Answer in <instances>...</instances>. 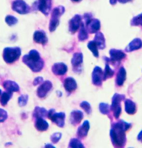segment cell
Returning a JSON list of instances; mask_svg holds the SVG:
<instances>
[{"mask_svg": "<svg viewBox=\"0 0 142 148\" xmlns=\"http://www.w3.org/2000/svg\"><path fill=\"white\" fill-rule=\"evenodd\" d=\"M130 24L133 26H142V13L134 17L130 21Z\"/></svg>", "mask_w": 142, "mask_h": 148, "instance_id": "33", "label": "cell"}, {"mask_svg": "<svg viewBox=\"0 0 142 148\" xmlns=\"http://www.w3.org/2000/svg\"><path fill=\"white\" fill-rule=\"evenodd\" d=\"M115 74V72L112 70L108 64H106L105 67V70L103 72V80L106 81L107 79L112 78Z\"/></svg>", "mask_w": 142, "mask_h": 148, "instance_id": "31", "label": "cell"}, {"mask_svg": "<svg viewBox=\"0 0 142 148\" xmlns=\"http://www.w3.org/2000/svg\"><path fill=\"white\" fill-rule=\"evenodd\" d=\"M99 109L102 114L105 115L108 114L110 110V107L107 103H101L99 104Z\"/></svg>", "mask_w": 142, "mask_h": 148, "instance_id": "32", "label": "cell"}, {"mask_svg": "<svg viewBox=\"0 0 142 148\" xmlns=\"http://www.w3.org/2000/svg\"><path fill=\"white\" fill-rule=\"evenodd\" d=\"M86 28L89 34H95L101 28L100 21L97 19L92 18L86 23Z\"/></svg>", "mask_w": 142, "mask_h": 148, "instance_id": "15", "label": "cell"}, {"mask_svg": "<svg viewBox=\"0 0 142 148\" xmlns=\"http://www.w3.org/2000/svg\"><path fill=\"white\" fill-rule=\"evenodd\" d=\"M72 2H80L82 0H71Z\"/></svg>", "mask_w": 142, "mask_h": 148, "instance_id": "45", "label": "cell"}, {"mask_svg": "<svg viewBox=\"0 0 142 148\" xmlns=\"http://www.w3.org/2000/svg\"><path fill=\"white\" fill-rule=\"evenodd\" d=\"M2 86L7 92L11 93H13L14 92H18L20 89L19 84L11 80L4 81L3 82Z\"/></svg>", "mask_w": 142, "mask_h": 148, "instance_id": "16", "label": "cell"}, {"mask_svg": "<svg viewBox=\"0 0 142 148\" xmlns=\"http://www.w3.org/2000/svg\"><path fill=\"white\" fill-rule=\"evenodd\" d=\"M8 145H12V143H8L6 144V145H7V146H8Z\"/></svg>", "mask_w": 142, "mask_h": 148, "instance_id": "46", "label": "cell"}, {"mask_svg": "<svg viewBox=\"0 0 142 148\" xmlns=\"http://www.w3.org/2000/svg\"><path fill=\"white\" fill-rule=\"evenodd\" d=\"M21 55L20 47H6L3 51V59L6 63L12 64L20 58Z\"/></svg>", "mask_w": 142, "mask_h": 148, "instance_id": "3", "label": "cell"}, {"mask_svg": "<svg viewBox=\"0 0 142 148\" xmlns=\"http://www.w3.org/2000/svg\"><path fill=\"white\" fill-rule=\"evenodd\" d=\"M83 61V56L81 52L75 53L73 55L71 60V64L74 68V71H77L78 68L81 67L82 63Z\"/></svg>", "mask_w": 142, "mask_h": 148, "instance_id": "19", "label": "cell"}, {"mask_svg": "<svg viewBox=\"0 0 142 148\" xmlns=\"http://www.w3.org/2000/svg\"><path fill=\"white\" fill-rule=\"evenodd\" d=\"M5 22L9 26L15 25L18 22V19L12 15H8L5 18Z\"/></svg>", "mask_w": 142, "mask_h": 148, "instance_id": "34", "label": "cell"}, {"mask_svg": "<svg viewBox=\"0 0 142 148\" xmlns=\"http://www.w3.org/2000/svg\"><path fill=\"white\" fill-rule=\"evenodd\" d=\"M92 83L96 86H101L102 80H103V72L102 68L96 66L94 68L92 74Z\"/></svg>", "mask_w": 142, "mask_h": 148, "instance_id": "11", "label": "cell"}, {"mask_svg": "<svg viewBox=\"0 0 142 148\" xmlns=\"http://www.w3.org/2000/svg\"><path fill=\"white\" fill-rule=\"evenodd\" d=\"M84 19L86 22V24L88 23L89 21L92 19V15L91 14H84Z\"/></svg>", "mask_w": 142, "mask_h": 148, "instance_id": "40", "label": "cell"}, {"mask_svg": "<svg viewBox=\"0 0 142 148\" xmlns=\"http://www.w3.org/2000/svg\"><path fill=\"white\" fill-rule=\"evenodd\" d=\"M67 65L62 62L56 63L52 67L53 73L56 75H63L67 73Z\"/></svg>", "mask_w": 142, "mask_h": 148, "instance_id": "13", "label": "cell"}, {"mask_svg": "<svg viewBox=\"0 0 142 148\" xmlns=\"http://www.w3.org/2000/svg\"><path fill=\"white\" fill-rule=\"evenodd\" d=\"M82 17L80 14L75 15L68 22L69 31L72 34H74L81 27Z\"/></svg>", "mask_w": 142, "mask_h": 148, "instance_id": "9", "label": "cell"}, {"mask_svg": "<svg viewBox=\"0 0 142 148\" xmlns=\"http://www.w3.org/2000/svg\"><path fill=\"white\" fill-rule=\"evenodd\" d=\"M34 40L37 43L45 45L48 42V38L46 32L43 30H37L34 34Z\"/></svg>", "mask_w": 142, "mask_h": 148, "instance_id": "14", "label": "cell"}, {"mask_svg": "<svg viewBox=\"0 0 142 148\" xmlns=\"http://www.w3.org/2000/svg\"><path fill=\"white\" fill-rule=\"evenodd\" d=\"M125 99V95L123 94L115 93L112 100V104L110 106V110L113 111L114 116L116 119H118L119 117V115L121 114V102Z\"/></svg>", "mask_w": 142, "mask_h": 148, "instance_id": "6", "label": "cell"}, {"mask_svg": "<svg viewBox=\"0 0 142 148\" xmlns=\"http://www.w3.org/2000/svg\"><path fill=\"white\" fill-rule=\"evenodd\" d=\"M48 111L45 108L36 107L34 109L33 112V117L34 119H37L39 118H45L47 117Z\"/></svg>", "mask_w": 142, "mask_h": 148, "instance_id": "23", "label": "cell"}, {"mask_svg": "<svg viewBox=\"0 0 142 148\" xmlns=\"http://www.w3.org/2000/svg\"><path fill=\"white\" fill-rule=\"evenodd\" d=\"M117 2V0H110V3L112 5H115Z\"/></svg>", "mask_w": 142, "mask_h": 148, "instance_id": "44", "label": "cell"}, {"mask_svg": "<svg viewBox=\"0 0 142 148\" xmlns=\"http://www.w3.org/2000/svg\"><path fill=\"white\" fill-rule=\"evenodd\" d=\"M65 12V8L63 6H59L55 7L51 13V17L49 24V30L51 32H53L59 26L60 21V18Z\"/></svg>", "mask_w": 142, "mask_h": 148, "instance_id": "4", "label": "cell"}, {"mask_svg": "<svg viewBox=\"0 0 142 148\" xmlns=\"http://www.w3.org/2000/svg\"><path fill=\"white\" fill-rule=\"evenodd\" d=\"M142 47V41L139 38H135L131 41L126 48V51L130 52L135 50L139 49Z\"/></svg>", "mask_w": 142, "mask_h": 148, "instance_id": "21", "label": "cell"}, {"mask_svg": "<svg viewBox=\"0 0 142 148\" xmlns=\"http://www.w3.org/2000/svg\"><path fill=\"white\" fill-rule=\"evenodd\" d=\"M137 139L138 140L141 142L142 143V130L139 133V134L138 135V137H137Z\"/></svg>", "mask_w": 142, "mask_h": 148, "instance_id": "41", "label": "cell"}, {"mask_svg": "<svg viewBox=\"0 0 142 148\" xmlns=\"http://www.w3.org/2000/svg\"><path fill=\"white\" fill-rule=\"evenodd\" d=\"M68 148H84V145L81 143L78 139L72 138L70 140Z\"/></svg>", "mask_w": 142, "mask_h": 148, "instance_id": "30", "label": "cell"}, {"mask_svg": "<svg viewBox=\"0 0 142 148\" xmlns=\"http://www.w3.org/2000/svg\"><path fill=\"white\" fill-rule=\"evenodd\" d=\"M53 85L49 81H45L38 87L37 89V95L40 98L46 97L48 92L52 89Z\"/></svg>", "mask_w": 142, "mask_h": 148, "instance_id": "8", "label": "cell"}, {"mask_svg": "<svg viewBox=\"0 0 142 148\" xmlns=\"http://www.w3.org/2000/svg\"><path fill=\"white\" fill-rule=\"evenodd\" d=\"M61 138H62V133L57 132V133H54L51 136L50 139L52 143L57 144V143H58V141L60 140Z\"/></svg>", "mask_w": 142, "mask_h": 148, "instance_id": "37", "label": "cell"}, {"mask_svg": "<svg viewBox=\"0 0 142 148\" xmlns=\"http://www.w3.org/2000/svg\"><path fill=\"white\" fill-rule=\"evenodd\" d=\"M43 82V78L42 77H36L33 82V85L34 86H36L37 85H39L42 84Z\"/></svg>", "mask_w": 142, "mask_h": 148, "instance_id": "39", "label": "cell"}, {"mask_svg": "<svg viewBox=\"0 0 142 148\" xmlns=\"http://www.w3.org/2000/svg\"><path fill=\"white\" fill-rule=\"evenodd\" d=\"M63 87L68 93H70L76 90L77 88V84L73 78L68 77L64 81Z\"/></svg>", "mask_w": 142, "mask_h": 148, "instance_id": "17", "label": "cell"}, {"mask_svg": "<svg viewBox=\"0 0 142 148\" xmlns=\"http://www.w3.org/2000/svg\"><path fill=\"white\" fill-rule=\"evenodd\" d=\"M125 110L128 114H134L137 111L135 103L130 99H127L125 101Z\"/></svg>", "mask_w": 142, "mask_h": 148, "instance_id": "26", "label": "cell"}, {"mask_svg": "<svg viewBox=\"0 0 142 148\" xmlns=\"http://www.w3.org/2000/svg\"><path fill=\"white\" fill-rule=\"evenodd\" d=\"M52 0H37L33 3L34 10L40 11L42 14L48 16L51 11Z\"/></svg>", "mask_w": 142, "mask_h": 148, "instance_id": "5", "label": "cell"}, {"mask_svg": "<svg viewBox=\"0 0 142 148\" xmlns=\"http://www.w3.org/2000/svg\"><path fill=\"white\" fill-rule=\"evenodd\" d=\"M117 1H118L119 2L122 3H127L129 1H130V0H117Z\"/></svg>", "mask_w": 142, "mask_h": 148, "instance_id": "42", "label": "cell"}, {"mask_svg": "<svg viewBox=\"0 0 142 148\" xmlns=\"http://www.w3.org/2000/svg\"><path fill=\"white\" fill-rule=\"evenodd\" d=\"M22 62L34 73L40 72L45 65L43 60L36 49H32L28 54L25 55L22 58Z\"/></svg>", "mask_w": 142, "mask_h": 148, "instance_id": "1", "label": "cell"}, {"mask_svg": "<svg viewBox=\"0 0 142 148\" xmlns=\"http://www.w3.org/2000/svg\"><path fill=\"white\" fill-rule=\"evenodd\" d=\"M83 118V113L80 110H73L70 114L69 121L73 125L80 124Z\"/></svg>", "mask_w": 142, "mask_h": 148, "instance_id": "18", "label": "cell"}, {"mask_svg": "<svg viewBox=\"0 0 142 148\" xmlns=\"http://www.w3.org/2000/svg\"><path fill=\"white\" fill-rule=\"evenodd\" d=\"M126 79V71L124 68H121L117 74L116 83L118 86H122Z\"/></svg>", "mask_w": 142, "mask_h": 148, "instance_id": "24", "label": "cell"}, {"mask_svg": "<svg viewBox=\"0 0 142 148\" xmlns=\"http://www.w3.org/2000/svg\"><path fill=\"white\" fill-rule=\"evenodd\" d=\"M8 118L7 112L4 109L0 108V123L5 121Z\"/></svg>", "mask_w": 142, "mask_h": 148, "instance_id": "38", "label": "cell"}, {"mask_svg": "<svg viewBox=\"0 0 142 148\" xmlns=\"http://www.w3.org/2000/svg\"><path fill=\"white\" fill-rule=\"evenodd\" d=\"M1 92H2V91H1V89H0V95L1 94Z\"/></svg>", "mask_w": 142, "mask_h": 148, "instance_id": "47", "label": "cell"}, {"mask_svg": "<svg viewBox=\"0 0 142 148\" xmlns=\"http://www.w3.org/2000/svg\"><path fill=\"white\" fill-rule=\"evenodd\" d=\"M12 95V93L8 92H3L1 96L0 97V103L2 106H6L8 103V101L10 100Z\"/></svg>", "mask_w": 142, "mask_h": 148, "instance_id": "28", "label": "cell"}, {"mask_svg": "<svg viewBox=\"0 0 142 148\" xmlns=\"http://www.w3.org/2000/svg\"><path fill=\"white\" fill-rule=\"evenodd\" d=\"M88 49L92 52L95 57L98 58L99 57V52L98 50V46L94 40H91L88 42L87 45Z\"/></svg>", "mask_w": 142, "mask_h": 148, "instance_id": "29", "label": "cell"}, {"mask_svg": "<svg viewBox=\"0 0 142 148\" xmlns=\"http://www.w3.org/2000/svg\"><path fill=\"white\" fill-rule=\"evenodd\" d=\"M125 132L117 123L112 124L110 136L112 143L115 148H123L126 145L127 139Z\"/></svg>", "mask_w": 142, "mask_h": 148, "instance_id": "2", "label": "cell"}, {"mask_svg": "<svg viewBox=\"0 0 142 148\" xmlns=\"http://www.w3.org/2000/svg\"><path fill=\"white\" fill-rule=\"evenodd\" d=\"M90 128L89 123L88 121H85L80 127H79L77 131V135L80 138H84L88 134V131Z\"/></svg>", "mask_w": 142, "mask_h": 148, "instance_id": "20", "label": "cell"}, {"mask_svg": "<svg viewBox=\"0 0 142 148\" xmlns=\"http://www.w3.org/2000/svg\"><path fill=\"white\" fill-rule=\"evenodd\" d=\"M34 126L36 129L39 132L46 131L49 127V124L44 118H39L36 119Z\"/></svg>", "mask_w": 142, "mask_h": 148, "instance_id": "22", "label": "cell"}, {"mask_svg": "<svg viewBox=\"0 0 142 148\" xmlns=\"http://www.w3.org/2000/svg\"><path fill=\"white\" fill-rule=\"evenodd\" d=\"M109 54H110V59L107 58L106 60L107 62H111L112 63H117L121 61L123 59H124L126 55L122 52L121 50L116 49H111L109 51Z\"/></svg>", "mask_w": 142, "mask_h": 148, "instance_id": "10", "label": "cell"}, {"mask_svg": "<svg viewBox=\"0 0 142 148\" xmlns=\"http://www.w3.org/2000/svg\"><path fill=\"white\" fill-rule=\"evenodd\" d=\"M93 40L97 44L98 48L101 49H103L105 48L106 40L103 34L101 32H98L96 34Z\"/></svg>", "mask_w": 142, "mask_h": 148, "instance_id": "25", "label": "cell"}, {"mask_svg": "<svg viewBox=\"0 0 142 148\" xmlns=\"http://www.w3.org/2000/svg\"><path fill=\"white\" fill-rule=\"evenodd\" d=\"M12 10L21 14H26L31 11V7L23 0H14L12 3Z\"/></svg>", "mask_w": 142, "mask_h": 148, "instance_id": "7", "label": "cell"}, {"mask_svg": "<svg viewBox=\"0 0 142 148\" xmlns=\"http://www.w3.org/2000/svg\"><path fill=\"white\" fill-rule=\"evenodd\" d=\"M78 38L80 42L85 41L88 38V31L83 22H82Z\"/></svg>", "mask_w": 142, "mask_h": 148, "instance_id": "27", "label": "cell"}, {"mask_svg": "<svg viewBox=\"0 0 142 148\" xmlns=\"http://www.w3.org/2000/svg\"><path fill=\"white\" fill-rule=\"evenodd\" d=\"M28 95L27 94H23L21 95L20 97H19L18 99V103L19 105L22 107L25 106L27 104V102L28 101Z\"/></svg>", "mask_w": 142, "mask_h": 148, "instance_id": "35", "label": "cell"}, {"mask_svg": "<svg viewBox=\"0 0 142 148\" xmlns=\"http://www.w3.org/2000/svg\"><path fill=\"white\" fill-rule=\"evenodd\" d=\"M65 118H66V114L63 112H60V113H56L48 118L55 124H56L58 127L63 128L65 124Z\"/></svg>", "mask_w": 142, "mask_h": 148, "instance_id": "12", "label": "cell"}, {"mask_svg": "<svg viewBox=\"0 0 142 148\" xmlns=\"http://www.w3.org/2000/svg\"><path fill=\"white\" fill-rule=\"evenodd\" d=\"M45 148H55L54 145H51V144H47L45 145Z\"/></svg>", "mask_w": 142, "mask_h": 148, "instance_id": "43", "label": "cell"}, {"mask_svg": "<svg viewBox=\"0 0 142 148\" xmlns=\"http://www.w3.org/2000/svg\"><path fill=\"white\" fill-rule=\"evenodd\" d=\"M80 107L85 111V112L87 114H90L92 112L91 106L90 104L87 101H83L81 102V103L80 104Z\"/></svg>", "mask_w": 142, "mask_h": 148, "instance_id": "36", "label": "cell"}]
</instances>
